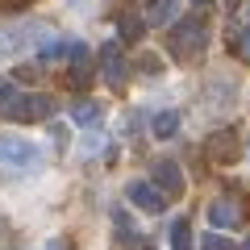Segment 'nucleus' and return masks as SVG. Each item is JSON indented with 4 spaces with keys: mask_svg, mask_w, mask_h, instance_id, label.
Wrapping results in <instances>:
<instances>
[{
    "mask_svg": "<svg viewBox=\"0 0 250 250\" xmlns=\"http://www.w3.org/2000/svg\"><path fill=\"white\" fill-rule=\"evenodd\" d=\"M205 46H208V21H205V17H179L175 29L167 34V50L175 54L179 62L196 59Z\"/></svg>",
    "mask_w": 250,
    "mask_h": 250,
    "instance_id": "obj_1",
    "label": "nucleus"
},
{
    "mask_svg": "<svg viewBox=\"0 0 250 250\" xmlns=\"http://www.w3.org/2000/svg\"><path fill=\"white\" fill-rule=\"evenodd\" d=\"M42 167V150L25 138H0V171L4 175H34Z\"/></svg>",
    "mask_w": 250,
    "mask_h": 250,
    "instance_id": "obj_2",
    "label": "nucleus"
},
{
    "mask_svg": "<svg viewBox=\"0 0 250 250\" xmlns=\"http://www.w3.org/2000/svg\"><path fill=\"white\" fill-rule=\"evenodd\" d=\"M4 117L17 125H34V121H50L54 117V100L46 92H25V96H13L4 104Z\"/></svg>",
    "mask_w": 250,
    "mask_h": 250,
    "instance_id": "obj_3",
    "label": "nucleus"
},
{
    "mask_svg": "<svg viewBox=\"0 0 250 250\" xmlns=\"http://www.w3.org/2000/svg\"><path fill=\"white\" fill-rule=\"evenodd\" d=\"M42 42V25L38 21H17V25H4L0 29V59H17L21 50H29V46Z\"/></svg>",
    "mask_w": 250,
    "mask_h": 250,
    "instance_id": "obj_4",
    "label": "nucleus"
},
{
    "mask_svg": "<svg viewBox=\"0 0 250 250\" xmlns=\"http://www.w3.org/2000/svg\"><path fill=\"white\" fill-rule=\"evenodd\" d=\"M100 62H104V83L113 92H121L125 80H129V62L121 59V42H104L100 46Z\"/></svg>",
    "mask_w": 250,
    "mask_h": 250,
    "instance_id": "obj_5",
    "label": "nucleus"
},
{
    "mask_svg": "<svg viewBox=\"0 0 250 250\" xmlns=\"http://www.w3.org/2000/svg\"><path fill=\"white\" fill-rule=\"evenodd\" d=\"M150 184L159 188L167 200H179L184 196V171H179V163L175 159H163V163H154V175H150Z\"/></svg>",
    "mask_w": 250,
    "mask_h": 250,
    "instance_id": "obj_6",
    "label": "nucleus"
},
{
    "mask_svg": "<svg viewBox=\"0 0 250 250\" xmlns=\"http://www.w3.org/2000/svg\"><path fill=\"white\" fill-rule=\"evenodd\" d=\"M125 200H134V208H142V213H163L167 208V196H163L150 179H134V184L125 188Z\"/></svg>",
    "mask_w": 250,
    "mask_h": 250,
    "instance_id": "obj_7",
    "label": "nucleus"
},
{
    "mask_svg": "<svg viewBox=\"0 0 250 250\" xmlns=\"http://www.w3.org/2000/svg\"><path fill=\"white\" fill-rule=\"evenodd\" d=\"M208 221H213L217 229H238V225H242V205L229 200V196L213 200V205H208Z\"/></svg>",
    "mask_w": 250,
    "mask_h": 250,
    "instance_id": "obj_8",
    "label": "nucleus"
},
{
    "mask_svg": "<svg viewBox=\"0 0 250 250\" xmlns=\"http://www.w3.org/2000/svg\"><path fill=\"white\" fill-rule=\"evenodd\" d=\"M208 154H213L217 163H233V159H238V134H233V129H221V134H213V142H208Z\"/></svg>",
    "mask_w": 250,
    "mask_h": 250,
    "instance_id": "obj_9",
    "label": "nucleus"
},
{
    "mask_svg": "<svg viewBox=\"0 0 250 250\" xmlns=\"http://www.w3.org/2000/svg\"><path fill=\"white\" fill-rule=\"evenodd\" d=\"M179 121H184V117H179L175 108H163V113H154L150 129H154V138H175L179 134Z\"/></svg>",
    "mask_w": 250,
    "mask_h": 250,
    "instance_id": "obj_10",
    "label": "nucleus"
},
{
    "mask_svg": "<svg viewBox=\"0 0 250 250\" xmlns=\"http://www.w3.org/2000/svg\"><path fill=\"white\" fill-rule=\"evenodd\" d=\"M175 17V0H150V9H146V25H167Z\"/></svg>",
    "mask_w": 250,
    "mask_h": 250,
    "instance_id": "obj_11",
    "label": "nucleus"
},
{
    "mask_svg": "<svg viewBox=\"0 0 250 250\" xmlns=\"http://www.w3.org/2000/svg\"><path fill=\"white\" fill-rule=\"evenodd\" d=\"M71 67H75V71L67 75V83H71V88H88V83L96 80V67H92L88 59H80V62H71Z\"/></svg>",
    "mask_w": 250,
    "mask_h": 250,
    "instance_id": "obj_12",
    "label": "nucleus"
},
{
    "mask_svg": "<svg viewBox=\"0 0 250 250\" xmlns=\"http://www.w3.org/2000/svg\"><path fill=\"white\" fill-rule=\"evenodd\" d=\"M171 250H192V225H188L184 217L171 225Z\"/></svg>",
    "mask_w": 250,
    "mask_h": 250,
    "instance_id": "obj_13",
    "label": "nucleus"
},
{
    "mask_svg": "<svg viewBox=\"0 0 250 250\" xmlns=\"http://www.w3.org/2000/svg\"><path fill=\"white\" fill-rule=\"evenodd\" d=\"M117 29H121V38H125V42H138V38H142V29H146V21L129 13V17H121V25H117Z\"/></svg>",
    "mask_w": 250,
    "mask_h": 250,
    "instance_id": "obj_14",
    "label": "nucleus"
},
{
    "mask_svg": "<svg viewBox=\"0 0 250 250\" xmlns=\"http://www.w3.org/2000/svg\"><path fill=\"white\" fill-rule=\"evenodd\" d=\"M100 117H104V108H100L96 100H92V104H88V100H83V104H75V121H80V125H96Z\"/></svg>",
    "mask_w": 250,
    "mask_h": 250,
    "instance_id": "obj_15",
    "label": "nucleus"
},
{
    "mask_svg": "<svg viewBox=\"0 0 250 250\" xmlns=\"http://www.w3.org/2000/svg\"><path fill=\"white\" fill-rule=\"evenodd\" d=\"M113 221H117V233H121V242H129V246H138V229H134V221H129V217L121 213V208L113 213Z\"/></svg>",
    "mask_w": 250,
    "mask_h": 250,
    "instance_id": "obj_16",
    "label": "nucleus"
},
{
    "mask_svg": "<svg viewBox=\"0 0 250 250\" xmlns=\"http://www.w3.org/2000/svg\"><path fill=\"white\" fill-rule=\"evenodd\" d=\"M200 250H233V242H229V238H221V233H205Z\"/></svg>",
    "mask_w": 250,
    "mask_h": 250,
    "instance_id": "obj_17",
    "label": "nucleus"
},
{
    "mask_svg": "<svg viewBox=\"0 0 250 250\" xmlns=\"http://www.w3.org/2000/svg\"><path fill=\"white\" fill-rule=\"evenodd\" d=\"M142 71H146V75H159V71H163V62L154 59V54H142Z\"/></svg>",
    "mask_w": 250,
    "mask_h": 250,
    "instance_id": "obj_18",
    "label": "nucleus"
},
{
    "mask_svg": "<svg viewBox=\"0 0 250 250\" xmlns=\"http://www.w3.org/2000/svg\"><path fill=\"white\" fill-rule=\"evenodd\" d=\"M238 50H242V59L250 62V29H242V34H238Z\"/></svg>",
    "mask_w": 250,
    "mask_h": 250,
    "instance_id": "obj_19",
    "label": "nucleus"
},
{
    "mask_svg": "<svg viewBox=\"0 0 250 250\" xmlns=\"http://www.w3.org/2000/svg\"><path fill=\"white\" fill-rule=\"evenodd\" d=\"M13 96H17V88H13V83L9 80H0V104H9V100Z\"/></svg>",
    "mask_w": 250,
    "mask_h": 250,
    "instance_id": "obj_20",
    "label": "nucleus"
},
{
    "mask_svg": "<svg viewBox=\"0 0 250 250\" xmlns=\"http://www.w3.org/2000/svg\"><path fill=\"white\" fill-rule=\"evenodd\" d=\"M196 4H208V0H196Z\"/></svg>",
    "mask_w": 250,
    "mask_h": 250,
    "instance_id": "obj_21",
    "label": "nucleus"
},
{
    "mask_svg": "<svg viewBox=\"0 0 250 250\" xmlns=\"http://www.w3.org/2000/svg\"><path fill=\"white\" fill-rule=\"evenodd\" d=\"M142 250H154V246H142Z\"/></svg>",
    "mask_w": 250,
    "mask_h": 250,
    "instance_id": "obj_22",
    "label": "nucleus"
},
{
    "mask_svg": "<svg viewBox=\"0 0 250 250\" xmlns=\"http://www.w3.org/2000/svg\"><path fill=\"white\" fill-rule=\"evenodd\" d=\"M13 4H21V0H13Z\"/></svg>",
    "mask_w": 250,
    "mask_h": 250,
    "instance_id": "obj_23",
    "label": "nucleus"
}]
</instances>
